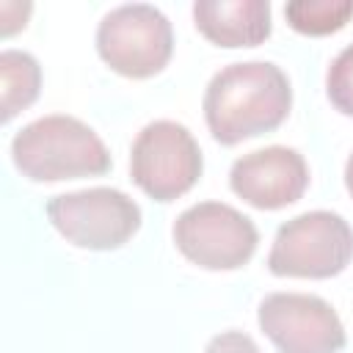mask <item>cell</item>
<instances>
[{
    "instance_id": "7a4b0ae2",
    "label": "cell",
    "mask_w": 353,
    "mask_h": 353,
    "mask_svg": "<svg viewBox=\"0 0 353 353\" xmlns=\"http://www.w3.org/2000/svg\"><path fill=\"white\" fill-rule=\"evenodd\" d=\"M14 165L33 182L102 176L110 171V152L80 119L52 113L25 124L11 141Z\"/></svg>"
},
{
    "instance_id": "52a82bcc",
    "label": "cell",
    "mask_w": 353,
    "mask_h": 353,
    "mask_svg": "<svg viewBox=\"0 0 353 353\" xmlns=\"http://www.w3.org/2000/svg\"><path fill=\"white\" fill-rule=\"evenodd\" d=\"M174 243L185 259L207 270L243 268L259 243L248 215L223 201H199L174 221Z\"/></svg>"
},
{
    "instance_id": "9a60e30c",
    "label": "cell",
    "mask_w": 353,
    "mask_h": 353,
    "mask_svg": "<svg viewBox=\"0 0 353 353\" xmlns=\"http://www.w3.org/2000/svg\"><path fill=\"white\" fill-rule=\"evenodd\" d=\"M345 185H347V190H350V196H353V154H350L347 163H345Z\"/></svg>"
},
{
    "instance_id": "5b68a950",
    "label": "cell",
    "mask_w": 353,
    "mask_h": 353,
    "mask_svg": "<svg viewBox=\"0 0 353 353\" xmlns=\"http://www.w3.org/2000/svg\"><path fill=\"white\" fill-rule=\"evenodd\" d=\"M201 168V149L179 121H149L132 141L130 176L154 201H174L188 193L199 182Z\"/></svg>"
},
{
    "instance_id": "8992f818",
    "label": "cell",
    "mask_w": 353,
    "mask_h": 353,
    "mask_svg": "<svg viewBox=\"0 0 353 353\" xmlns=\"http://www.w3.org/2000/svg\"><path fill=\"white\" fill-rule=\"evenodd\" d=\"M50 223L77 248L110 251L141 229V207L119 188H85L47 201Z\"/></svg>"
},
{
    "instance_id": "4fadbf2b",
    "label": "cell",
    "mask_w": 353,
    "mask_h": 353,
    "mask_svg": "<svg viewBox=\"0 0 353 353\" xmlns=\"http://www.w3.org/2000/svg\"><path fill=\"white\" fill-rule=\"evenodd\" d=\"M325 91L336 110L353 116V44H347L328 66Z\"/></svg>"
},
{
    "instance_id": "ba28073f",
    "label": "cell",
    "mask_w": 353,
    "mask_h": 353,
    "mask_svg": "<svg viewBox=\"0 0 353 353\" xmlns=\"http://www.w3.org/2000/svg\"><path fill=\"white\" fill-rule=\"evenodd\" d=\"M259 328L281 353H339L347 339L334 306L309 292L265 295Z\"/></svg>"
},
{
    "instance_id": "3957f363",
    "label": "cell",
    "mask_w": 353,
    "mask_h": 353,
    "mask_svg": "<svg viewBox=\"0 0 353 353\" xmlns=\"http://www.w3.org/2000/svg\"><path fill=\"white\" fill-rule=\"evenodd\" d=\"M350 259V223L331 210H312L279 226L268 254V268L273 276L331 279L342 273Z\"/></svg>"
},
{
    "instance_id": "5bb4252c",
    "label": "cell",
    "mask_w": 353,
    "mask_h": 353,
    "mask_svg": "<svg viewBox=\"0 0 353 353\" xmlns=\"http://www.w3.org/2000/svg\"><path fill=\"white\" fill-rule=\"evenodd\" d=\"M204 353H262V350L243 331H221L207 342Z\"/></svg>"
},
{
    "instance_id": "8fae6325",
    "label": "cell",
    "mask_w": 353,
    "mask_h": 353,
    "mask_svg": "<svg viewBox=\"0 0 353 353\" xmlns=\"http://www.w3.org/2000/svg\"><path fill=\"white\" fill-rule=\"evenodd\" d=\"M0 85H3V121H8L39 97V85H41L39 61L25 50H3Z\"/></svg>"
},
{
    "instance_id": "7c38bea8",
    "label": "cell",
    "mask_w": 353,
    "mask_h": 353,
    "mask_svg": "<svg viewBox=\"0 0 353 353\" xmlns=\"http://www.w3.org/2000/svg\"><path fill=\"white\" fill-rule=\"evenodd\" d=\"M287 22L306 36H328L347 25L353 0H292L284 6Z\"/></svg>"
},
{
    "instance_id": "277c9868",
    "label": "cell",
    "mask_w": 353,
    "mask_h": 353,
    "mask_svg": "<svg viewBox=\"0 0 353 353\" xmlns=\"http://www.w3.org/2000/svg\"><path fill=\"white\" fill-rule=\"evenodd\" d=\"M97 52L124 77H152L171 61V22L149 3L116 6L97 28Z\"/></svg>"
},
{
    "instance_id": "6da1fadb",
    "label": "cell",
    "mask_w": 353,
    "mask_h": 353,
    "mask_svg": "<svg viewBox=\"0 0 353 353\" xmlns=\"http://www.w3.org/2000/svg\"><path fill=\"white\" fill-rule=\"evenodd\" d=\"M292 105L290 77L270 61L229 63L204 91V119L215 141L234 146L276 130Z\"/></svg>"
},
{
    "instance_id": "30bf717a",
    "label": "cell",
    "mask_w": 353,
    "mask_h": 353,
    "mask_svg": "<svg viewBox=\"0 0 353 353\" xmlns=\"http://www.w3.org/2000/svg\"><path fill=\"white\" fill-rule=\"evenodd\" d=\"M193 19L218 47H254L270 36L268 0H196Z\"/></svg>"
},
{
    "instance_id": "9c48e42d",
    "label": "cell",
    "mask_w": 353,
    "mask_h": 353,
    "mask_svg": "<svg viewBox=\"0 0 353 353\" xmlns=\"http://www.w3.org/2000/svg\"><path fill=\"white\" fill-rule=\"evenodd\" d=\"M229 185L251 207L279 210L303 196L309 185V165L292 146H265L234 160Z\"/></svg>"
}]
</instances>
